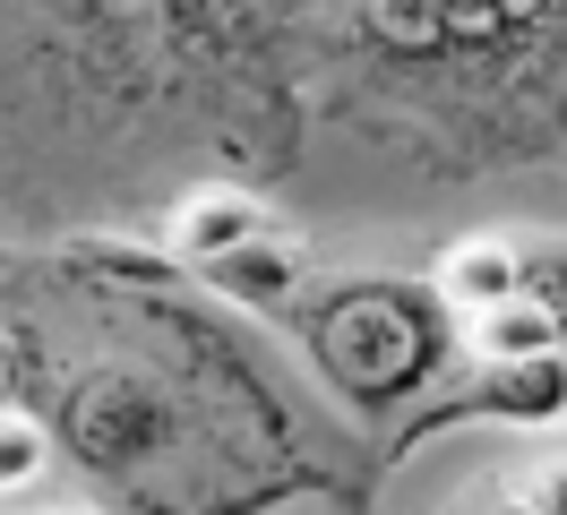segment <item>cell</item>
I'll return each mask as SVG.
<instances>
[{"label":"cell","mask_w":567,"mask_h":515,"mask_svg":"<svg viewBox=\"0 0 567 515\" xmlns=\"http://www.w3.org/2000/svg\"><path fill=\"white\" fill-rule=\"evenodd\" d=\"M516 507L525 515H567V446H542L516 473Z\"/></svg>","instance_id":"cell-11"},{"label":"cell","mask_w":567,"mask_h":515,"mask_svg":"<svg viewBox=\"0 0 567 515\" xmlns=\"http://www.w3.org/2000/svg\"><path fill=\"white\" fill-rule=\"evenodd\" d=\"M473 404L498 412V421H550V412L567 404V370L550 352H533V361H491V378H482Z\"/></svg>","instance_id":"cell-5"},{"label":"cell","mask_w":567,"mask_h":515,"mask_svg":"<svg viewBox=\"0 0 567 515\" xmlns=\"http://www.w3.org/2000/svg\"><path fill=\"white\" fill-rule=\"evenodd\" d=\"M516 292L567 336V249H516Z\"/></svg>","instance_id":"cell-9"},{"label":"cell","mask_w":567,"mask_h":515,"mask_svg":"<svg viewBox=\"0 0 567 515\" xmlns=\"http://www.w3.org/2000/svg\"><path fill=\"white\" fill-rule=\"evenodd\" d=\"M267 233V215L241 198V189H198V198H181L173 215V249L181 258H198V267H215L224 249H241V240Z\"/></svg>","instance_id":"cell-4"},{"label":"cell","mask_w":567,"mask_h":515,"mask_svg":"<svg viewBox=\"0 0 567 515\" xmlns=\"http://www.w3.org/2000/svg\"><path fill=\"white\" fill-rule=\"evenodd\" d=\"M439 292L473 318V309L491 301H516V249L507 240H464V249H447L439 258Z\"/></svg>","instance_id":"cell-6"},{"label":"cell","mask_w":567,"mask_h":515,"mask_svg":"<svg viewBox=\"0 0 567 515\" xmlns=\"http://www.w3.org/2000/svg\"><path fill=\"white\" fill-rule=\"evenodd\" d=\"M559 0H361L370 34L388 52L439 61V52H507L533 27H550Z\"/></svg>","instance_id":"cell-2"},{"label":"cell","mask_w":567,"mask_h":515,"mask_svg":"<svg viewBox=\"0 0 567 515\" xmlns=\"http://www.w3.org/2000/svg\"><path fill=\"white\" fill-rule=\"evenodd\" d=\"M70 446L95 473H138L173 446V395L138 370H95L70 395Z\"/></svg>","instance_id":"cell-3"},{"label":"cell","mask_w":567,"mask_h":515,"mask_svg":"<svg viewBox=\"0 0 567 515\" xmlns=\"http://www.w3.org/2000/svg\"><path fill=\"white\" fill-rule=\"evenodd\" d=\"M43 473V430H35V412H9L0 421V490L18 498V490H35Z\"/></svg>","instance_id":"cell-10"},{"label":"cell","mask_w":567,"mask_h":515,"mask_svg":"<svg viewBox=\"0 0 567 515\" xmlns=\"http://www.w3.org/2000/svg\"><path fill=\"white\" fill-rule=\"evenodd\" d=\"M319 361L353 387L361 404L404 395V387L430 370V318H422V301L395 292V284H353V292H336V301L319 309Z\"/></svg>","instance_id":"cell-1"},{"label":"cell","mask_w":567,"mask_h":515,"mask_svg":"<svg viewBox=\"0 0 567 515\" xmlns=\"http://www.w3.org/2000/svg\"><path fill=\"white\" fill-rule=\"evenodd\" d=\"M550 336H559V327H550V318H542L525 292H516V301H491V309H473V318H464V343H473L482 361H533V352H550Z\"/></svg>","instance_id":"cell-7"},{"label":"cell","mask_w":567,"mask_h":515,"mask_svg":"<svg viewBox=\"0 0 567 515\" xmlns=\"http://www.w3.org/2000/svg\"><path fill=\"white\" fill-rule=\"evenodd\" d=\"M207 275L233 301H284V292H292V249H276V240L258 233V240H241V249H224Z\"/></svg>","instance_id":"cell-8"}]
</instances>
